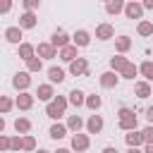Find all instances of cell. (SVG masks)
I'll return each mask as SVG.
<instances>
[{"label": "cell", "mask_w": 153, "mask_h": 153, "mask_svg": "<svg viewBox=\"0 0 153 153\" xmlns=\"http://www.w3.org/2000/svg\"><path fill=\"white\" fill-rule=\"evenodd\" d=\"M127 153H143L141 148H127Z\"/></svg>", "instance_id": "7dc6e473"}, {"label": "cell", "mask_w": 153, "mask_h": 153, "mask_svg": "<svg viewBox=\"0 0 153 153\" xmlns=\"http://www.w3.org/2000/svg\"><path fill=\"white\" fill-rule=\"evenodd\" d=\"M14 131L17 134H29L31 131V120L29 117H17L14 120Z\"/></svg>", "instance_id": "4316f807"}, {"label": "cell", "mask_w": 153, "mask_h": 153, "mask_svg": "<svg viewBox=\"0 0 153 153\" xmlns=\"http://www.w3.org/2000/svg\"><path fill=\"white\" fill-rule=\"evenodd\" d=\"M115 48H117V53H120V55H124V53L131 48V38H129V36H124V33H122V36H117V38H115Z\"/></svg>", "instance_id": "7402d4cb"}, {"label": "cell", "mask_w": 153, "mask_h": 153, "mask_svg": "<svg viewBox=\"0 0 153 153\" xmlns=\"http://www.w3.org/2000/svg\"><path fill=\"white\" fill-rule=\"evenodd\" d=\"M84 105H86L88 110H93V112H96V110H98V108L103 105V98H100V96H96V93H91V96H86Z\"/></svg>", "instance_id": "f1b7e54d"}, {"label": "cell", "mask_w": 153, "mask_h": 153, "mask_svg": "<svg viewBox=\"0 0 153 153\" xmlns=\"http://www.w3.org/2000/svg\"><path fill=\"white\" fill-rule=\"evenodd\" d=\"M122 10H124V2L122 0H108L105 2V12L108 14H120Z\"/></svg>", "instance_id": "83f0119b"}, {"label": "cell", "mask_w": 153, "mask_h": 153, "mask_svg": "<svg viewBox=\"0 0 153 153\" xmlns=\"http://www.w3.org/2000/svg\"><path fill=\"white\" fill-rule=\"evenodd\" d=\"M14 108V100L10 98V96H0V115H5V112H10Z\"/></svg>", "instance_id": "e575fe53"}, {"label": "cell", "mask_w": 153, "mask_h": 153, "mask_svg": "<svg viewBox=\"0 0 153 153\" xmlns=\"http://www.w3.org/2000/svg\"><path fill=\"white\" fill-rule=\"evenodd\" d=\"M100 153H120V151H117V148H115V146H105V148H103V151H100Z\"/></svg>", "instance_id": "7bdbcfd3"}, {"label": "cell", "mask_w": 153, "mask_h": 153, "mask_svg": "<svg viewBox=\"0 0 153 153\" xmlns=\"http://www.w3.org/2000/svg\"><path fill=\"white\" fill-rule=\"evenodd\" d=\"M127 65H129V60H127L124 55H115V57H110V72H115V74H120Z\"/></svg>", "instance_id": "e0dca14e"}, {"label": "cell", "mask_w": 153, "mask_h": 153, "mask_svg": "<svg viewBox=\"0 0 153 153\" xmlns=\"http://www.w3.org/2000/svg\"><path fill=\"white\" fill-rule=\"evenodd\" d=\"M48 134H50V139L60 141V139H65V136H67V127H65V124H60V122H55V124H50Z\"/></svg>", "instance_id": "44dd1931"}, {"label": "cell", "mask_w": 153, "mask_h": 153, "mask_svg": "<svg viewBox=\"0 0 153 153\" xmlns=\"http://www.w3.org/2000/svg\"><path fill=\"white\" fill-rule=\"evenodd\" d=\"M12 86H14L19 93H24V91L31 86V74H29V72H17V74L12 76Z\"/></svg>", "instance_id": "3957f363"}, {"label": "cell", "mask_w": 153, "mask_h": 153, "mask_svg": "<svg viewBox=\"0 0 153 153\" xmlns=\"http://www.w3.org/2000/svg\"><path fill=\"white\" fill-rule=\"evenodd\" d=\"M146 120H148V124H153V105L146 108Z\"/></svg>", "instance_id": "60d3db41"}, {"label": "cell", "mask_w": 153, "mask_h": 153, "mask_svg": "<svg viewBox=\"0 0 153 153\" xmlns=\"http://www.w3.org/2000/svg\"><path fill=\"white\" fill-rule=\"evenodd\" d=\"M139 72L146 76V81H148V84L153 81V62H151V60H143V62H141V67H139Z\"/></svg>", "instance_id": "1f68e13d"}, {"label": "cell", "mask_w": 153, "mask_h": 153, "mask_svg": "<svg viewBox=\"0 0 153 153\" xmlns=\"http://www.w3.org/2000/svg\"><path fill=\"white\" fill-rule=\"evenodd\" d=\"M129 19H141L143 17V7H141V2H124V10H122Z\"/></svg>", "instance_id": "52a82bcc"}, {"label": "cell", "mask_w": 153, "mask_h": 153, "mask_svg": "<svg viewBox=\"0 0 153 153\" xmlns=\"http://www.w3.org/2000/svg\"><path fill=\"white\" fill-rule=\"evenodd\" d=\"M88 72V60L86 57H76L74 62H69V74L72 76H84Z\"/></svg>", "instance_id": "8992f818"}, {"label": "cell", "mask_w": 153, "mask_h": 153, "mask_svg": "<svg viewBox=\"0 0 153 153\" xmlns=\"http://www.w3.org/2000/svg\"><path fill=\"white\" fill-rule=\"evenodd\" d=\"M136 74H139V67H136L134 62H129V65H127V67L120 72V76H122V79H134Z\"/></svg>", "instance_id": "d6a6232c"}, {"label": "cell", "mask_w": 153, "mask_h": 153, "mask_svg": "<svg viewBox=\"0 0 153 153\" xmlns=\"http://www.w3.org/2000/svg\"><path fill=\"white\" fill-rule=\"evenodd\" d=\"M5 131V120H2V115H0V134Z\"/></svg>", "instance_id": "f6af8a7d"}, {"label": "cell", "mask_w": 153, "mask_h": 153, "mask_svg": "<svg viewBox=\"0 0 153 153\" xmlns=\"http://www.w3.org/2000/svg\"><path fill=\"white\" fill-rule=\"evenodd\" d=\"M55 153H72V148H57Z\"/></svg>", "instance_id": "bcb514c9"}, {"label": "cell", "mask_w": 153, "mask_h": 153, "mask_svg": "<svg viewBox=\"0 0 153 153\" xmlns=\"http://www.w3.org/2000/svg\"><path fill=\"white\" fill-rule=\"evenodd\" d=\"M65 127H67V131H74V134H79V129L84 127V120H81L79 115H69V117H67V124H65Z\"/></svg>", "instance_id": "484cf974"}, {"label": "cell", "mask_w": 153, "mask_h": 153, "mask_svg": "<svg viewBox=\"0 0 153 153\" xmlns=\"http://www.w3.org/2000/svg\"><path fill=\"white\" fill-rule=\"evenodd\" d=\"M19 57H22L24 62H29L31 57H36V45H31V43H22V45H19Z\"/></svg>", "instance_id": "603a6c76"}, {"label": "cell", "mask_w": 153, "mask_h": 153, "mask_svg": "<svg viewBox=\"0 0 153 153\" xmlns=\"http://www.w3.org/2000/svg\"><path fill=\"white\" fill-rule=\"evenodd\" d=\"M84 100H86V93H84V91H79V88L69 91V98H67V103H72L74 108H81V105H84Z\"/></svg>", "instance_id": "d4e9b609"}, {"label": "cell", "mask_w": 153, "mask_h": 153, "mask_svg": "<svg viewBox=\"0 0 153 153\" xmlns=\"http://www.w3.org/2000/svg\"><path fill=\"white\" fill-rule=\"evenodd\" d=\"M33 153H50V151H45V148H38V151H33Z\"/></svg>", "instance_id": "c3c4849f"}, {"label": "cell", "mask_w": 153, "mask_h": 153, "mask_svg": "<svg viewBox=\"0 0 153 153\" xmlns=\"http://www.w3.org/2000/svg\"><path fill=\"white\" fill-rule=\"evenodd\" d=\"M136 31H139V36H153V22L141 19V22H139V26H136Z\"/></svg>", "instance_id": "4dcf8cb0"}, {"label": "cell", "mask_w": 153, "mask_h": 153, "mask_svg": "<svg viewBox=\"0 0 153 153\" xmlns=\"http://www.w3.org/2000/svg\"><path fill=\"white\" fill-rule=\"evenodd\" d=\"M22 38H24V33H22L19 26H7V29H5V41H7V43L22 45Z\"/></svg>", "instance_id": "ba28073f"}, {"label": "cell", "mask_w": 153, "mask_h": 153, "mask_svg": "<svg viewBox=\"0 0 153 153\" xmlns=\"http://www.w3.org/2000/svg\"><path fill=\"white\" fill-rule=\"evenodd\" d=\"M96 38H98V41H110V38H115V26H112V24H98V26H96Z\"/></svg>", "instance_id": "9c48e42d"}, {"label": "cell", "mask_w": 153, "mask_h": 153, "mask_svg": "<svg viewBox=\"0 0 153 153\" xmlns=\"http://www.w3.org/2000/svg\"><path fill=\"white\" fill-rule=\"evenodd\" d=\"M36 96H38V100L50 103V100L55 98V88H53V84H41V86H38V91H36Z\"/></svg>", "instance_id": "5bb4252c"}, {"label": "cell", "mask_w": 153, "mask_h": 153, "mask_svg": "<svg viewBox=\"0 0 153 153\" xmlns=\"http://www.w3.org/2000/svg\"><path fill=\"white\" fill-rule=\"evenodd\" d=\"M57 57H60L62 62H67V65H69V62H74V60H76L79 55H76V48H74V45L69 43L67 48H62V50H60V55H57Z\"/></svg>", "instance_id": "d6986e66"}, {"label": "cell", "mask_w": 153, "mask_h": 153, "mask_svg": "<svg viewBox=\"0 0 153 153\" xmlns=\"http://www.w3.org/2000/svg\"><path fill=\"white\" fill-rule=\"evenodd\" d=\"M5 151H10V139L5 134H0V153H5Z\"/></svg>", "instance_id": "ab89813d"}, {"label": "cell", "mask_w": 153, "mask_h": 153, "mask_svg": "<svg viewBox=\"0 0 153 153\" xmlns=\"http://www.w3.org/2000/svg\"><path fill=\"white\" fill-rule=\"evenodd\" d=\"M43 69V62H41V57L36 55V57H31L29 62H26V72L31 74V72H41Z\"/></svg>", "instance_id": "836d02e7"}, {"label": "cell", "mask_w": 153, "mask_h": 153, "mask_svg": "<svg viewBox=\"0 0 153 153\" xmlns=\"http://www.w3.org/2000/svg\"><path fill=\"white\" fill-rule=\"evenodd\" d=\"M48 79H50V84H62L67 76H65V69L62 67H50L48 69Z\"/></svg>", "instance_id": "cb8c5ba5"}, {"label": "cell", "mask_w": 153, "mask_h": 153, "mask_svg": "<svg viewBox=\"0 0 153 153\" xmlns=\"http://www.w3.org/2000/svg\"><path fill=\"white\" fill-rule=\"evenodd\" d=\"M143 153H153V143H146V148H143Z\"/></svg>", "instance_id": "ee69618b"}, {"label": "cell", "mask_w": 153, "mask_h": 153, "mask_svg": "<svg viewBox=\"0 0 153 153\" xmlns=\"http://www.w3.org/2000/svg\"><path fill=\"white\" fill-rule=\"evenodd\" d=\"M22 5H24V12H33L41 7V0H24Z\"/></svg>", "instance_id": "8d00e7d4"}, {"label": "cell", "mask_w": 153, "mask_h": 153, "mask_svg": "<svg viewBox=\"0 0 153 153\" xmlns=\"http://www.w3.org/2000/svg\"><path fill=\"white\" fill-rule=\"evenodd\" d=\"M124 141H127V146L129 148H139V146H143V136H141V131H127L124 134Z\"/></svg>", "instance_id": "9a60e30c"}, {"label": "cell", "mask_w": 153, "mask_h": 153, "mask_svg": "<svg viewBox=\"0 0 153 153\" xmlns=\"http://www.w3.org/2000/svg\"><path fill=\"white\" fill-rule=\"evenodd\" d=\"M36 53H38L41 60H53V57H57V50H55L50 43H38V45H36Z\"/></svg>", "instance_id": "7c38bea8"}, {"label": "cell", "mask_w": 153, "mask_h": 153, "mask_svg": "<svg viewBox=\"0 0 153 153\" xmlns=\"http://www.w3.org/2000/svg\"><path fill=\"white\" fill-rule=\"evenodd\" d=\"M88 146H91L88 134H72V151L84 153V151H88Z\"/></svg>", "instance_id": "5b68a950"}, {"label": "cell", "mask_w": 153, "mask_h": 153, "mask_svg": "<svg viewBox=\"0 0 153 153\" xmlns=\"http://www.w3.org/2000/svg\"><path fill=\"white\" fill-rule=\"evenodd\" d=\"M141 7H143V10H153V0H143Z\"/></svg>", "instance_id": "b9f144b4"}, {"label": "cell", "mask_w": 153, "mask_h": 153, "mask_svg": "<svg viewBox=\"0 0 153 153\" xmlns=\"http://www.w3.org/2000/svg\"><path fill=\"white\" fill-rule=\"evenodd\" d=\"M86 131H88V134H100V131H103V117L93 112V115L86 120Z\"/></svg>", "instance_id": "8fae6325"}, {"label": "cell", "mask_w": 153, "mask_h": 153, "mask_svg": "<svg viewBox=\"0 0 153 153\" xmlns=\"http://www.w3.org/2000/svg\"><path fill=\"white\" fill-rule=\"evenodd\" d=\"M38 24V19H36V14L33 12H24L22 17H19V29L24 31V29H33Z\"/></svg>", "instance_id": "2e32d148"}, {"label": "cell", "mask_w": 153, "mask_h": 153, "mask_svg": "<svg viewBox=\"0 0 153 153\" xmlns=\"http://www.w3.org/2000/svg\"><path fill=\"white\" fill-rule=\"evenodd\" d=\"M22 151H24V153H33V151H36V139H33L31 134H24V136H22Z\"/></svg>", "instance_id": "f546056e"}, {"label": "cell", "mask_w": 153, "mask_h": 153, "mask_svg": "<svg viewBox=\"0 0 153 153\" xmlns=\"http://www.w3.org/2000/svg\"><path fill=\"white\" fill-rule=\"evenodd\" d=\"M65 112H67V98H65V96H55V98L45 105V115H48L50 120H60Z\"/></svg>", "instance_id": "7a4b0ae2"}, {"label": "cell", "mask_w": 153, "mask_h": 153, "mask_svg": "<svg viewBox=\"0 0 153 153\" xmlns=\"http://www.w3.org/2000/svg\"><path fill=\"white\" fill-rule=\"evenodd\" d=\"M14 105H17L19 110H31V105H33V96L24 91V93H19V96H17V100H14Z\"/></svg>", "instance_id": "ac0fdd59"}, {"label": "cell", "mask_w": 153, "mask_h": 153, "mask_svg": "<svg viewBox=\"0 0 153 153\" xmlns=\"http://www.w3.org/2000/svg\"><path fill=\"white\" fill-rule=\"evenodd\" d=\"M10 148L19 153V151H22V136H12V139H10Z\"/></svg>", "instance_id": "74e56055"}, {"label": "cell", "mask_w": 153, "mask_h": 153, "mask_svg": "<svg viewBox=\"0 0 153 153\" xmlns=\"http://www.w3.org/2000/svg\"><path fill=\"white\" fill-rule=\"evenodd\" d=\"M141 136H143V143H153V124L143 127L141 129Z\"/></svg>", "instance_id": "d590c367"}, {"label": "cell", "mask_w": 153, "mask_h": 153, "mask_svg": "<svg viewBox=\"0 0 153 153\" xmlns=\"http://www.w3.org/2000/svg\"><path fill=\"white\" fill-rule=\"evenodd\" d=\"M117 84H120V74H115V72H110V69L100 74V86H103V88H115Z\"/></svg>", "instance_id": "4fadbf2b"}, {"label": "cell", "mask_w": 153, "mask_h": 153, "mask_svg": "<svg viewBox=\"0 0 153 153\" xmlns=\"http://www.w3.org/2000/svg\"><path fill=\"white\" fill-rule=\"evenodd\" d=\"M69 43H72V38H69V36H67V33H65L62 29H57V31H53V36H50V45H53L55 50H57V48L62 50V48H67Z\"/></svg>", "instance_id": "277c9868"}, {"label": "cell", "mask_w": 153, "mask_h": 153, "mask_svg": "<svg viewBox=\"0 0 153 153\" xmlns=\"http://www.w3.org/2000/svg\"><path fill=\"white\" fill-rule=\"evenodd\" d=\"M88 43H91V33H88L86 29H79V31L72 36V45H74V48H86Z\"/></svg>", "instance_id": "30bf717a"}, {"label": "cell", "mask_w": 153, "mask_h": 153, "mask_svg": "<svg viewBox=\"0 0 153 153\" xmlns=\"http://www.w3.org/2000/svg\"><path fill=\"white\" fill-rule=\"evenodd\" d=\"M117 124H120V129H124V131H134V129L139 127L136 112H134L131 108H120V110H117Z\"/></svg>", "instance_id": "6da1fadb"}, {"label": "cell", "mask_w": 153, "mask_h": 153, "mask_svg": "<svg viewBox=\"0 0 153 153\" xmlns=\"http://www.w3.org/2000/svg\"><path fill=\"white\" fill-rule=\"evenodd\" d=\"M151 91H153V88H151L148 81H136V84H134V96H136V98H148Z\"/></svg>", "instance_id": "ffe728a7"}, {"label": "cell", "mask_w": 153, "mask_h": 153, "mask_svg": "<svg viewBox=\"0 0 153 153\" xmlns=\"http://www.w3.org/2000/svg\"><path fill=\"white\" fill-rule=\"evenodd\" d=\"M12 10V0H0V14H7Z\"/></svg>", "instance_id": "f35d334b"}]
</instances>
